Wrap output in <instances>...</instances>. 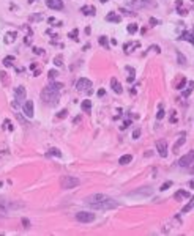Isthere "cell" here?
<instances>
[{
    "label": "cell",
    "mask_w": 194,
    "mask_h": 236,
    "mask_svg": "<svg viewBox=\"0 0 194 236\" xmlns=\"http://www.w3.org/2000/svg\"><path fill=\"white\" fill-rule=\"evenodd\" d=\"M85 205L90 206L92 210H98V211H109V210H115L118 206V203L110 198L109 195L104 194H92V195L85 197Z\"/></svg>",
    "instance_id": "obj_1"
},
{
    "label": "cell",
    "mask_w": 194,
    "mask_h": 236,
    "mask_svg": "<svg viewBox=\"0 0 194 236\" xmlns=\"http://www.w3.org/2000/svg\"><path fill=\"white\" fill-rule=\"evenodd\" d=\"M62 88H63V84H60V82H52V84H49L43 91H41V99H43L44 104H47V106H55L59 101Z\"/></svg>",
    "instance_id": "obj_2"
},
{
    "label": "cell",
    "mask_w": 194,
    "mask_h": 236,
    "mask_svg": "<svg viewBox=\"0 0 194 236\" xmlns=\"http://www.w3.org/2000/svg\"><path fill=\"white\" fill-rule=\"evenodd\" d=\"M80 184V179L79 178H76V176H68V175H65V176H62L60 178V187L62 189H74V187H77Z\"/></svg>",
    "instance_id": "obj_3"
},
{
    "label": "cell",
    "mask_w": 194,
    "mask_h": 236,
    "mask_svg": "<svg viewBox=\"0 0 194 236\" xmlns=\"http://www.w3.org/2000/svg\"><path fill=\"white\" fill-rule=\"evenodd\" d=\"M96 216L90 211H79L76 214V220L77 222H82V224H92V222H95Z\"/></svg>",
    "instance_id": "obj_4"
},
{
    "label": "cell",
    "mask_w": 194,
    "mask_h": 236,
    "mask_svg": "<svg viewBox=\"0 0 194 236\" xmlns=\"http://www.w3.org/2000/svg\"><path fill=\"white\" fill-rule=\"evenodd\" d=\"M90 88H92V82H90L89 79L82 77V79L77 80V84H76V90H77V91H87V93H90V91H92Z\"/></svg>",
    "instance_id": "obj_5"
},
{
    "label": "cell",
    "mask_w": 194,
    "mask_h": 236,
    "mask_svg": "<svg viewBox=\"0 0 194 236\" xmlns=\"http://www.w3.org/2000/svg\"><path fill=\"white\" fill-rule=\"evenodd\" d=\"M191 164H194V151H188L183 158H180L178 165L180 167H189Z\"/></svg>",
    "instance_id": "obj_6"
},
{
    "label": "cell",
    "mask_w": 194,
    "mask_h": 236,
    "mask_svg": "<svg viewBox=\"0 0 194 236\" xmlns=\"http://www.w3.org/2000/svg\"><path fill=\"white\" fill-rule=\"evenodd\" d=\"M151 194V187H141V189H136L133 192H130L128 195L130 197H148Z\"/></svg>",
    "instance_id": "obj_7"
},
{
    "label": "cell",
    "mask_w": 194,
    "mask_h": 236,
    "mask_svg": "<svg viewBox=\"0 0 194 236\" xmlns=\"http://www.w3.org/2000/svg\"><path fill=\"white\" fill-rule=\"evenodd\" d=\"M156 150H158L161 158H166L167 156V142L166 140H158L156 142Z\"/></svg>",
    "instance_id": "obj_8"
},
{
    "label": "cell",
    "mask_w": 194,
    "mask_h": 236,
    "mask_svg": "<svg viewBox=\"0 0 194 236\" xmlns=\"http://www.w3.org/2000/svg\"><path fill=\"white\" fill-rule=\"evenodd\" d=\"M44 2H46L47 8H51V10H57V11L63 10V2L62 0H44Z\"/></svg>",
    "instance_id": "obj_9"
},
{
    "label": "cell",
    "mask_w": 194,
    "mask_h": 236,
    "mask_svg": "<svg viewBox=\"0 0 194 236\" xmlns=\"http://www.w3.org/2000/svg\"><path fill=\"white\" fill-rule=\"evenodd\" d=\"M22 110H24V114L27 115V117H29V118H32L33 117V102L32 101H25L24 102V106H22Z\"/></svg>",
    "instance_id": "obj_10"
},
{
    "label": "cell",
    "mask_w": 194,
    "mask_h": 236,
    "mask_svg": "<svg viewBox=\"0 0 194 236\" xmlns=\"http://www.w3.org/2000/svg\"><path fill=\"white\" fill-rule=\"evenodd\" d=\"M14 96H16V99L18 101H24L25 99V96H27V90L24 88V87H16L14 88Z\"/></svg>",
    "instance_id": "obj_11"
},
{
    "label": "cell",
    "mask_w": 194,
    "mask_h": 236,
    "mask_svg": "<svg viewBox=\"0 0 194 236\" xmlns=\"http://www.w3.org/2000/svg\"><path fill=\"white\" fill-rule=\"evenodd\" d=\"M110 88H112L117 94H122V93H123V88H122V85H120V82H118L115 77L110 79Z\"/></svg>",
    "instance_id": "obj_12"
},
{
    "label": "cell",
    "mask_w": 194,
    "mask_h": 236,
    "mask_svg": "<svg viewBox=\"0 0 194 236\" xmlns=\"http://www.w3.org/2000/svg\"><path fill=\"white\" fill-rule=\"evenodd\" d=\"M180 39H182V41H189V43L194 46V33H191V32L182 33V35H180Z\"/></svg>",
    "instance_id": "obj_13"
},
{
    "label": "cell",
    "mask_w": 194,
    "mask_h": 236,
    "mask_svg": "<svg viewBox=\"0 0 194 236\" xmlns=\"http://www.w3.org/2000/svg\"><path fill=\"white\" fill-rule=\"evenodd\" d=\"M185 142H186V135H182V137H178V140L174 143V153H177V151H178V148L182 146Z\"/></svg>",
    "instance_id": "obj_14"
},
{
    "label": "cell",
    "mask_w": 194,
    "mask_h": 236,
    "mask_svg": "<svg viewBox=\"0 0 194 236\" xmlns=\"http://www.w3.org/2000/svg\"><path fill=\"white\" fill-rule=\"evenodd\" d=\"M192 208H194V195L192 197H189V202L183 206V210H182V213H189L191 210H192Z\"/></svg>",
    "instance_id": "obj_15"
},
{
    "label": "cell",
    "mask_w": 194,
    "mask_h": 236,
    "mask_svg": "<svg viewBox=\"0 0 194 236\" xmlns=\"http://www.w3.org/2000/svg\"><path fill=\"white\" fill-rule=\"evenodd\" d=\"M80 109L84 110L85 114H90V110H92V101H90V99H85L84 102L80 104Z\"/></svg>",
    "instance_id": "obj_16"
},
{
    "label": "cell",
    "mask_w": 194,
    "mask_h": 236,
    "mask_svg": "<svg viewBox=\"0 0 194 236\" xmlns=\"http://www.w3.org/2000/svg\"><path fill=\"white\" fill-rule=\"evenodd\" d=\"M133 161V156L131 154H125V156H122L120 159H118V164L120 165H126V164H130Z\"/></svg>",
    "instance_id": "obj_17"
},
{
    "label": "cell",
    "mask_w": 194,
    "mask_h": 236,
    "mask_svg": "<svg viewBox=\"0 0 194 236\" xmlns=\"http://www.w3.org/2000/svg\"><path fill=\"white\" fill-rule=\"evenodd\" d=\"M174 197H175V200H180V198H189V192H188V190H178Z\"/></svg>",
    "instance_id": "obj_18"
},
{
    "label": "cell",
    "mask_w": 194,
    "mask_h": 236,
    "mask_svg": "<svg viewBox=\"0 0 194 236\" xmlns=\"http://www.w3.org/2000/svg\"><path fill=\"white\" fill-rule=\"evenodd\" d=\"M106 21H110V22H120V21H122V18H120V16H117L115 13H109V14L106 16Z\"/></svg>",
    "instance_id": "obj_19"
},
{
    "label": "cell",
    "mask_w": 194,
    "mask_h": 236,
    "mask_svg": "<svg viewBox=\"0 0 194 236\" xmlns=\"http://www.w3.org/2000/svg\"><path fill=\"white\" fill-rule=\"evenodd\" d=\"M10 208H11V205H8V203H5V202H0V214L5 216V214L8 213Z\"/></svg>",
    "instance_id": "obj_20"
},
{
    "label": "cell",
    "mask_w": 194,
    "mask_h": 236,
    "mask_svg": "<svg viewBox=\"0 0 194 236\" xmlns=\"http://www.w3.org/2000/svg\"><path fill=\"white\" fill-rule=\"evenodd\" d=\"M175 54H177V63L178 65H186V57H185V55L180 52V50H177Z\"/></svg>",
    "instance_id": "obj_21"
},
{
    "label": "cell",
    "mask_w": 194,
    "mask_h": 236,
    "mask_svg": "<svg viewBox=\"0 0 194 236\" xmlns=\"http://www.w3.org/2000/svg\"><path fill=\"white\" fill-rule=\"evenodd\" d=\"M16 36H18L16 32H8V33H6V38H5V43H6V44H8V43H13V41L16 39Z\"/></svg>",
    "instance_id": "obj_22"
},
{
    "label": "cell",
    "mask_w": 194,
    "mask_h": 236,
    "mask_svg": "<svg viewBox=\"0 0 194 236\" xmlns=\"http://www.w3.org/2000/svg\"><path fill=\"white\" fill-rule=\"evenodd\" d=\"M192 90H194V82H192V80H189V82H188V88L183 91V96H185V98H188V96L192 93Z\"/></svg>",
    "instance_id": "obj_23"
},
{
    "label": "cell",
    "mask_w": 194,
    "mask_h": 236,
    "mask_svg": "<svg viewBox=\"0 0 194 236\" xmlns=\"http://www.w3.org/2000/svg\"><path fill=\"white\" fill-rule=\"evenodd\" d=\"M185 85H186V77H182V79H180L177 84H175V88H177V90H183Z\"/></svg>",
    "instance_id": "obj_24"
},
{
    "label": "cell",
    "mask_w": 194,
    "mask_h": 236,
    "mask_svg": "<svg viewBox=\"0 0 194 236\" xmlns=\"http://www.w3.org/2000/svg\"><path fill=\"white\" fill-rule=\"evenodd\" d=\"M47 156H57V158H60L62 153H60V150H57V148H51V150L47 151Z\"/></svg>",
    "instance_id": "obj_25"
},
{
    "label": "cell",
    "mask_w": 194,
    "mask_h": 236,
    "mask_svg": "<svg viewBox=\"0 0 194 236\" xmlns=\"http://www.w3.org/2000/svg\"><path fill=\"white\" fill-rule=\"evenodd\" d=\"M84 14H95V8L93 6H82V10H80Z\"/></svg>",
    "instance_id": "obj_26"
},
{
    "label": "cell",
    "mask_w": 194,
    "mask_h": 236,
    "mask_svg": "<svg viewBox=\"0 0 194 236\" xmlns=\"http://www.w3.org/2000/svg\"><path fill=\"white\" fill-rule=\"evenodd\" d=\"M137 30H139L137 24H130V25H128V33H130V35H134Z\"/></svg>",
    "instance_id": "obj_27"
},
{
    "label": "cell",
    "mask_w": 194,
    "mask_h": 236,
    "mask_svg": "<svg viewBox=\"0 0 194 236\" xmlns=\"http://www.w3.org/2000/svg\"><path fill=\"white\" fill-rule=\"evenodd\" d=\"M54 65L55 66H62L63 65V57H62V55H57V57L54 58Z\"/></svg>",
    "instance_id": "obj_28"
},
{
    "label": "cell",
    "mask_w": 194,
    "mask_h": 236,
    "mask_svg": "<svg viewBox=\"0 0 194 236\" xmlns=\"http://www.w3.org/2000/svg\"><path fill=\"white\" fill-rule=\"evenodd\" d=\"M66 115H68V110H66V109H63V110H60V112L57 114V118L63 120V118H66Z\"/></svg>",
    "instance_id": "obj_29"
},
{
    "label": "cell",
    "mask_w": 194,
    "mask_h": 236,
    "mask_svg": "<svg viewBox=\"0 0 194 236\" xmlns=\"http://www.w3.org/2000/svg\"><path fill=\"white\" fill-rule=\"evenodd\" d=\"M11 62H14V57H5L3 65H5V66H11Z\"/></svg>",
    "instance_id": "obj_30"
},
{
    "label": "cell",
    "mask_w": 194,
    "mask_h": 236,
    "mask_svg": "<svg viewBox=\"0 0 194 236\" xmlns=\"http://www.w3.org/2000/svg\"><path fill=\"white\" fill-rule=\"evenodd\" d=\"M77 33H79V32H77V29H74V30H73L70 35H68V36H70L71 39H74V41H77V39H79V38H77Z\"/></svg>",
    "instance_id": "obj_31"
},
{
    "label": "cell",
    "mask_w": 194,
    "mask_h": 236,
    "mask_svg": "<svg viewBox=\"0 0 194 236\" xmlns=\"http://www.w3.org/2000/svg\"><path fill=\"white\" fill-rule=\"evenodd\" d=\"M100 44H101V46H104V47H107V46H109V43H107L106 36H100Z\"/></svg>",
    "instance_id": "obj_32"
},
{
    "label": "cell",
    "mask_w": 194,
    "mask_h": 236,
    "mask_svg": "<svg viewBox=\"0 0 194 236\" xmlns=\"http://www.w3.org/2000/svg\"><path fill=\"white\" fill-rule=\"evenodd\" d=\"M171 186H172V181H166V183L161 186V190H167Z\"/></svg>",
    "instance_id": "obj_33"
},
{
    "label": "cell",
    "mask_w": 194,
    "mask_h": 236,
    "mask_svg": "<svg viewBox=\"0 0 194 236\" xmlns=\"http://www.w3.org/2000/svg\"><path fill=\"white\" fill-rule=\"evenodd\" d=\"M156 118H158V120H163V118H164V110H163V107H159L158 114H156Z\"/></svg>",
    "instance_id": "obj_34"
},
{
    "label": "cell",
    "mask_w": 194,
    "mask_h": 236,
    "mask_svg": "<svg viewBox=\"0 0 194 236\" xmlns=\"http://www.w3.org/2000/svg\"><path fill=\"white\" fill-rule=\"evenodd\" d=\"M133 137H134V138H139V137H141V128L134 129V132H133Z\"/></svg>",
    "instance_id": "obj_35"
},
{
    "label": "cell",
    "mask_w": 194,
    "mask_h": 236,
    "mask_svg": "<svg viewBox=\"0 0 194 236\" xmlns=\"http://www.w3.org/2000/svg\"><path fill=\"white\" fill-rule=\"evenodd\" d=\"M172 115H171V123H177V112H175V110H172V112H171Z\"/></svg>",
    "instance_id": "obj_36"
},
{
    "label": "cell",
    "mask_w": 194,
    "mask_h": 236,
    "mask_svg": "<svg viewBox=\"0 0 194 236\" xmlns=\"http://www.w3.org/2000/svg\"><path fill=\"white\" fill-rule=\"evenodd\" d=\"M16 117H18V120H19L21 123H24V124H25V126H29V121H25V120H24V118H22V117H21L19 114H16Z\"/></svg>",
    "instance_id": "obj_37"
},
{
    "label": "cell",
    "mask_w": 194,
    "mask_h": 236,
    "mask_svg": "<svg viewBox=\"0 0 194 236\" xmlns=\"http://www.w3.org/2000/svg\"><path fill=\"white\" fill-rule=\"evenodd\" d=\"M3 124H5V128H6V129H10V131H13V124H11V123H10L8 120H5V123H3Z\"/></svg>",
    "instance_id": "obj_38"
},
{
    "label": "cell",
    "mask_w": 194,
    "mask_h": 236,
    "mask_svg": "<svg viewBox=\"0 0 194 236\" xmlns=\"http://www.w3.org/2000/svg\"><path fill=\"white\" fill-rule=\"evenodd\" d=\"M178 13H180L182 16H185V14H188V10H183L182 6H178Z\"/></svg>",
    "instance_id": "obj_39"
},
{
    "label": "cell",
    "mask_w": 194,
    "mask_h": 236,
    "mask_svg": "<svg viewBox=\"0 0 194 236\" xmlns=\"http://www.w3.org/2000/svg\"><path fill=\"white\" fill-rule=\"evenodd\" d=\"M55 77H57V71H54V69L49 71V79H55Z\"/></svg>",
    "instance_id": "obj_40"
},
{
    "label": "cell",
    "mask_w": 194,
    "mask_h": 236,
    "mask_svg": "<svg viewBox=\"0 0 194 236\" xmlns=\"http://www.w3.org/2000/svg\"><path fill=\"white\" fill-rule=\"evenodd\" d=\"M33 52L35 54H38V55H43L44 52H43V49H39V47H33Z\"/></svg>",
    "instance_id": "obj_41"
},
{
    "label": "cell",
    "mask_w": 194,
    "mask_h": 236,
    "mask_svg": "<svg viewBox=\"0 0 194 236\" xmlns=\"http://www.w3.org/2000/svg\"><path fill=\"white\" fill-rule=\"evenodd\" d=\"M22 224L25 225V228H30V224H29V220H27V219H22Z\"/></svg>",
    "instance_id": "obj_42"
},
{
    "label": "cell",
    "mask_w": 194,
    "mask_h": 236,
    "mask_svg": "<svg viewBox=\"0 0 194 236\" xmlns=\"http://www.w3.org/2000/svg\"><path fill=\"white\" fill-rule=\"evenodd\" d=\"M150 49H151V50H155V52H158V54H159V52H161V49H159V47H158V46H151V47H150Z\"/></svg>",
    "instance_id": "obj_43"
},
{
    "label": "cell",
    "mask_w": 194,
    "mask_h": 236,
    "mask_svg": "<svg viewBox=\"0 0 194 236\" xmlns=\"http://www.w3.org/2000/svg\"><path fill=\"white\" fill-rule=\"evenodd\" d=\"M128 126H130V121H125V123H123V126H122V129H126Z\"/></svg>",
    "instance_id": "obj_44"
},
{
    "label": "cell",
    "mask_w": 194,
    "mask_h": 236,
    "mask_svg": "<svg viewBox=\"0 0 194 236\" xmlns=\"http://www.w3.org/2000/svg\"><path fill=\"white\" fill-rule=\"evenodd\" d=\"M30 69H32V71H35V69H38V68H36V63H32V65H30Z\"/></svg>",
    "instance_id": "obj_45"
},
{
    "label": "cell",
    "mask_w": 194,
    "mask_h": 236,
    "mask_svg": "<svg viewBox=\"0 0 194 236\" xmlns=\"http://www.w3.org/2000/svg\"><path fill=\"white\" fill-rule=\"evenodd\" d=\"M150 24H153V25H156V24H158V21H156V19H150Z\"/></svg>",
    "instance_id": "obj_46"
},
{
    "label": "cell",
    "mask_w": 194,
    "mask_h": 236,
    "mask_svg": "<svg viewBox=\"0 0 194 236\" xmlns=\"http://www.w3.org/2000/svg\"><path fill=\"white\" fill-rule=\"evenodd\" d=\"M98 96H104V90H100L98 91Z\"/></svg>",
    "instance_id": "obj_47"
},
{
    "label": "cell",
    "mask_w": 194,
    "mask_h": 236,
    "mask_svg": "<svg viewBox=\"0 0 194 236\" xmlns=\"http://www.w3.org/2000/svg\"><path fill=\"white\" fill-rule=\"evenodd\" d=\"M189 187H194V179H192V181H189Z\"/></svg>",
    "instance_id": "obj_48"
},
{
    "label": "cell",
    "mask_w": 194,
    "mask_h": 236,
    "mask_svg": "<svg viewBox=\"0 0 194 236\" xmlns=\"http://www.w3.org/2000/svg\"><path fill=\"white\" fill-rule=\"evenodd\" d=\"M189 172H191V173H192V175H194V165H192V167H191V169H189Z\"/></svg>",
    "instance_id": "obj_49"
},
{
    "label": "cell",
    "mask_w": 194,
    "mask_h": 236,
    "mask_svg": "<svg viewBox=\"0 0 194 236\" xmlns=\"http://www.w3.org/2000/svg\"><path fill=\"white\" fill-rule=\"evenodd\" d=\"M107 2V0H101V3H106Z\"/></svg>",
    "instance_id": "obj_50"
},
{
    "label": "cell",
    "mask_w": 194,
    "mask_h": 236,
    "mask_svg": "<svg viewBox=\"0 0 194 236\" xmlns=\"http://www.w3.org/2000/svg\"><path fill=\"white\" fill-rule=\"evenodd\" d=\"M35 2V0H29V3H33Z\"/></svg>",
    "instance_id": "obj_51"
},
{
    "label": "cell",
    "mask_w": 194,
    "mask_h": 236,
    "mask_svg": "<svg viewBox=\"0 0 194 236\" xmlns=\"http://www.w3.org/2000/svg\"><path fill=\"white\" fill-rule=\"evenodd\" d=\"M142 2H144V3H147V2H148V0H142Z\"/></svg>",
    "instance_id": "obj_52"
},
{
    "label": "cell",
    "mask_w": 194,
    "mask_h": 236,
    "mask_svg": "<svg viewBox=\"0 0 194 236\" xmlns=\"http://www.w3.org/2000/svg\"><path fill=\"white\" fill-rule=\"evenodd\" d=\"M192 2H194V0H192Z\"/></svg>",
    "instance_id": "obj_53"
}]
</instances>
